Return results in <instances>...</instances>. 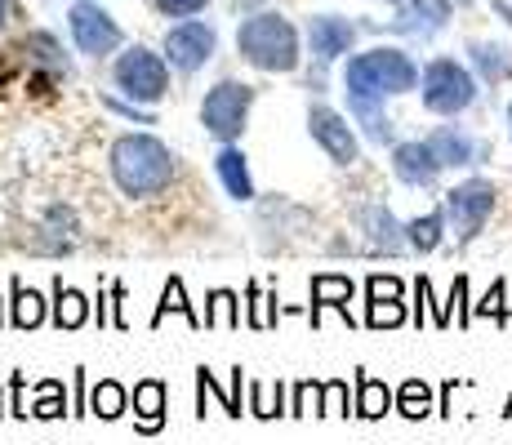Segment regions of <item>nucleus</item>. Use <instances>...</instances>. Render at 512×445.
<instances>
[{
	"label": "nucleus",
	"instance_id": "1",
	"mask_svg": "<svg viewBox=\"0 0 512 445\" xmlns=\"http://www.w3.org/2000/svg\"><path fill=\"white\" fill-rule=\"evenodd\" d=\"M423 81V72L415 67V58L401 54L392 45L366 49V54L348 58L343 67V89H348V107L374 143H392V121L383 116V98L410 94Z\"/></svg>",
	"mask_w": 512,
	"mask_h": 445
},
{
	"label": "nucleus",
	"instance_id": "2",
	"mask_svg": "<svg viewBox=\"0 0 512 445\" xmlns=\"http://www.w3.org/2000/svg\"><path fill=\"white\" fill-rule=\"evenodd\" d=\"M112 178L125 196H156L170 187L174 178V156L161 138L152 134H125L112 143Z\"/></svg>",
	"mask_w": 512,
	"mask_h": 445
},
{
	"label": "nucleus",
	"instance_id": "3",
	"mask_svg": "<svg viewBox=\"0 0 512 445\" xmlns=\"http://www.w3.org/2000/svg\"><path fill=\"white\" fill-rule=\"evenodd\" d=\"M236 49L259 72H294L299 67V32L281 14H254L236 32Z\"/></svg>",
	"mask_w": 512,
	"mask_h": 445
},
{
	"label": "nucleus",
	"instance_id": "4",
	"mask_svg": "<svg viewBox=\"0 0 512 445\" xmlns=\"http://www.w3.org/2000/svg\"><path fill=\"white\" fill-rule=\"evenodd\" d=\"M423 107L428 112H437V116H459V112H468L472 103H477V76L468 72L459 58H432L428 67H423Z\"/></svg>",
	"mask_w": 512,
	"mask_h": 445
},
{
	"label": "nucleus",
	"instance_id": "5",
	"mask_svg": "<svg viewBox=\"0 0 512 445\" xmlns=\"http://www.w3.org/2000/svg\"><path fill=\"white\" fill-rule=\"evenodd\" d=\"M116 76V89H121L130 103H161L165 94H170V63H165L161 54H152L147 45H130L121 58H116L112 67Z\"/></svg>",
	"mask_w": 512,
	"mask_h": 445
},
{
	"label": "nucleus",
	"instance_id": "6",
	"mask_svg": "<svg viewBox=\"0 0 512 445\" xmlns=\"http://www.w3.org/2000/svg\"><path fill=\"white\" fill-rule=\"evenodd\" d=\"M495 205H499V187L477 174V178H464V183L450 187L441 210H446V223H450V232H455V241H472V236L490 223Z\"/></svg>",
	"mask_w": 512,
	"mask_h": 445
},
{
	"label": "nucleus",
	"instance_id": "7",
	"mask_svg": "<svg viewBox=\"0 0 512 445\" xmlns=\"http://www.w3.org/2000/svg\"><path fill=\"white\" fill-rule=\"evenodd\" d=\"M250 103H254V89L241 85V81H219L205 94L201 103V125L205 134H214L219 143H236L245 134V116H250Z\"/></svg>",
	"mask_w": 512,
	"mask_h": 445
},
{
	"label": "nucleus",
	"instance_id": "8",
	"mask_svg": "<svg viewBox=\"0 0 512 445\" xmlns=\"http://www.w3.org/2000/svg\"><path fill=\"white\" fill-rule=\"evenodd\" d=\"M67 27H72L76 49L90 54V58H103L121 45V27H116V18L107 14L103 5H94V0H76L72 14H67Z\"/></svg>",
	"mask_w": 512,
	"mask_h": 445
},
{
	"label": "nucleus",
	"instance_id": "9",
	"mask_svg": "<svg viewBox=\"0 0 512 445\" xmlns=\"http://www.w3.org/2000/svg\"><path fill=\"white\" fill-rule=\"evenodd\" d=\"M214 45H219V36H214L210 23H179L165 32V54H170V67H179V72L205 67L214 58Z\"/></svg>",
	"mask_w": 512,
	"mask_h": 445
},
{
	"label": "nucleus",
	"instance_id": "10",
	"mask_svg": "<svg viewBox=\"0 0 512 445\" xmlns=\"http://www.w3.org/2000/svg\"><path fill=\"white\" fill-rule=\"evenodd\" d=\"M308 130L317 138L321 147H326V156L334 165H357L361 147H357V134H352V125L343 121L334 107H312L308 112Z\"/></svg>",
	"mask_w": 512,
	"mask_h": 445
},
{
	"label": "nucleus",
	"instance_id": "11",
	"mask_svg": "<svg viewBox=\"0 0 512 445\" xmlns=\"http://www.w3.org/2000/svg\"><path fill=\"white\" fill-rule=\"evenodd\" d=\"M428 147L441 161V170H464V165H477V161L490 156V147L481 143V138H472L468 130H459V125H441V130H432Z\"/></svg>",
	"mask_w": 512,
	"mask_h": 445
},
{
	"label": "nucleus",
	"instance_id": "12",
	"mask_svg": "<svg viewBox=\"0 0 512 445\" xmlns=\"http://www.w3.org/2000/svg\"><path fill=\"white\" fill-rule=\"evenodd\" d=\"M392 174L406 187H432L441 178V161L432 156L428 138H410V143L392 147Z\"/></svg>",
	"mask_w": 512,
	"mask_h": 445
},
{
	"label": "nucleus",
	"instance_id": "13",
	"mask_svg": "<svg viewBox=\"0 0 512 445\" xmlns=\"http://www.w3.org/2000/svg\"><path fill=\"white\" fill-rule=\"evenodd\" d=\"M446 23H450V0H401L397 18H392V32L428 41V36H437Z\"/></svg>",
	"mask_w": 512,
	"mask_h": 445
},
{
	"label": "nucleus",
	"instance_id": "14",
	"mask_svg": "<svg viewBox=\"0 0 512 445\" xmlns=\"http://www.w3.org/2000/svg\"><path fill=\"white\" fill-rule=\"evenodd\" d=\"M308 41H312V54H317L321 63H334V58H343L352 45H357V27L339 14H317L308 23Z\"/></svg>",
	"mask_w": 512,
	"mask_h": 445
},
{
	"label": "nucleus",
	"instance_id": "15",
	"mask_svg": "<svg viewBox=\"0 0 512 445\" xmlns=\"http://www.w3.org/2000/svg\"><path fill=\"white\" fill-rule=\"evenodd\" d=\"M357 223H361V232H366V245H370L374 254H401V250H410L406 223L392 219L388 205H366V210L357 214Z\"/></svg>",
	"mask_w": 512,
	"mask_h": 445
},
{
	"label": "nucleus",
	"instance_id": "16",
	"mask_svg": "<svg viewBox=\"0 0 512 445\" xmlns=\"http://www.w3.org/2000/svg\"><path fill=\"white\" fill-rule=\"evenodd\" d=\"M468 58L477 67V76L486 85H504L512 81V45H499V41H472L468 45Z\"/></svg>",
	"mask_w": 512,
	"mask_h": 445
},
{
	"label": "nucleus",
	"instance_id": "17",
	"mask_svg": "<svg viewBox=\"0 0 512 445\" xmlns=\"http://www.w3.org/2000/svg\"><path fill=\"white\" fill-rule=\"evenodd\" d=\"M214 174L223 178L232 201H254V178H250V165H245L241 147L236 143H223V152L214 156Z\"/></svg>",
	"mask_w": 512,
	"mask_h": 445
},
{
	"label": "nucleus",
	"instance_id": "18",
	"mask_svg": "<svg viewBox=\"0 0 512 445\" xmlns=\"http://www.w3.org/2000/svg\"><path fill=\"white\" fill-rule=\"evenodd\" d=\"M134 428H139L143 437L165 428V383L161 379H143L139 388H134Z\"/></svg>",
	"mask_w": 512,
	"mask_h": 445
},
{
	"label": "nucleus",
	"instance_id": "19",
	"mask_svg": "<svg viewBox=\"0 0 512 445\" xmlns=\"http://www.w3.org/2000/svg\"><path fill=\"white\" fill-rule=\"evenodd\" d=\"M348 299H352V281H348V276H330V272L312 276V325H321V312H326V308L343 312V321L352 325Z\"/></svg>",
	"mask_w": 512,
	"mask_h": 445
},
{
	"label": "nucleus",
	"instance_id": "20",
	"mask_svg": "<svg viewBox=\"0 0 512 445\" xmlns=\"http://www.w3.org/2000/svg\"><path fill=\"white\" fill-rule=\"evenodd\" d=\"M9 321H14V330H36L45 321V299L32 285H23V276L9 281Z\"/></svg>",
	"mask_w": 512,
	"mask_h": 445
},
{
	"label": "nucleus",
	"instance_id": "21",
	"mask_svg": "<svg viewBox=\"0 0 512 445\" xmlns=\"http://www.w3.org/2000/svg\"><path fill=\"white\" fill-rule=\"evenodd\" d=\"M397 405L388 383H379L374 374L357 370V401H352V414H361V419H383V414Z\"/></svg>",
	"mask_w": 512,
	"mask_h": 445
},
{
	"label": "nucleus",
	"instance_id": "22",
	"mask_svg": "<svg viewBox=\"0 0 512 445\" xmlns=\"http://www.w3.org/2000/svg\"><path fill=\"white\" fill-rule=\"evenodd\" d=\"M90 299H85L81 290H72V285H63V276L54 281V325L58 330H81L85 321H90Z\"/></svg>",
	"mask_w": 512,
	"mask_h": 445
},
{
	"label": "nucleus",
	"instance_id": "23",
	"mask_svg": "<svg viewBox=\"0 0 512 445\" xmlns=\"http://www.w3.org/2000/svg\"><path fill=\"white\" fill-rule=\"evenodd\" d=\"M170 312H179L187 325H192V330H205V316L192 308V303H187V290H183V281L179 276H170V281H165V290H161V303H156V312H152V325H161L165 316Z\"/></svg>",
	"mask_w": 512,
	"mask_h": 445
},
{
	"label": "nucleus",
	"instance_id": "24",
	"mask_svg": "<svg viewBox=\"0 0 512 445\" xmlns=\"http://www.w3.org/2000/svg\"><path fill=\"white\" fill-rule=\"evenodd\" d=\"M446 210H432V214H423V219H410L406 223V241H410V250H419V254H432L441 241H446Z\"/></svg>",
	"mask_w": 512,
	"mask_h": 445
},
{
	"label": "nucleus",
	"instance_id": "25",
	"mask_svg": "<svg viewBox=\"0 0 512 445\" xmlns=\"http://www.w3.org/2000/svg\"><path fill=\"white\" fill-rule=\"evenodd\" d=\"M241 374H245V370L236 365V370H232V388L223 392V388H219V379H214V374L201 365V370H196V392H201V397H219L223 410H228L232 419H241V414H245V410H241V383H245Z\"/></svg>",
	"mask_w": 512,
	"mask_h": 445
},
{
	"label": "nucleus",
	"instance_id": "26",
	"mask_svg": "<svg viewBox=\"0 0 512 445\" xmlns=\"http://www.w3.org/2000/svg\"><path fill=\"white\" fill-rule=\"evenodd\" d=\"M125 410H130V392H125L116 379H98V388L90 392V414L112 423V419H121Z\"/></svg>",
	"mask_w": 512,
	"mask_h": 445
},
{
	"label": "nucleus",
	"instance_id": "27",
	"mask_svg": "<svg viewBox=\"0 0 512 445\" xmlns=\"http://www.w3.org/2000/svg\"><path fill=\"white\" fill-rule=\"evenodd\" d=\"M432 410H437V405H432V388L423 379H406L397 388V414H406V419H428Z\"/></svg>",
	"mask_w": 512,
	"mask_h": 445
},
{
	"label": "nucleus",
	"instance_id": "28",
	"mask_svg": "<svg viewBox=\"0 0 512 445\" xmlns=\"http://www.w3.org/2000/svg\"><path fill=\"white\" fill-rule=\"evenodd\" d=\"M205 325H210V330H236V325H241V303H236L232 290H214V294H210Z\"/></svg>",
	"mask_w": 512,
	"mask_h": 445
},
{
	"label": "nucleus",
	"instance_id": "29",
	"mask_svg": "<svg viewBox=\"0 0 512 445\" xmlns=\"http://www.w3.org/2000/svg\"><path fill=\"white\" fill-rule=\"evenodd\" d=\"M285 397V383H250V414H259V419H277V414H290L281 405Z\"/></svg>",
	"mask_w": 512,
	"mask_h": 445
},
{
	"label": "nucleus",
	"instance_id": "30",
	"mask_svg": "<svg viewBox=\"0 0 512 445\" xmlns=\"http://www.w3.org/2000/svg\"><path fill=\"white\" fill-rule=\"evenodd\" d=\"M366 325L370 330H397V325H406V299H366Z\"/></svg>",
	"mask_w": 512,
	"mask_h": 445
},
{
	"label": "nucleus",
	"instance_id": "31",
	"mask_svg": "<svg viewBox=\"0 0 512 445\" xmlns=\"http://www.w3.org/2000/svg\"><path fill=\"white\" fill-rule=\"evenodd\" d=\"M63 410H67L63 383H58V379H45V383H41V397H36V405H32V414H36V419H63Z\"/></svg>",
	"mask_w": 512,
	"mask_h": 445
},
{
	"label": "nucleus",
	"instance_id": "32",
	"mask_svg": "<svg viewBox=\"0 0 512 445\" xmlns=\"http://www.w3.org/2000/svg\"><path fill=\"white\" fill-rule=\"evenodd\" d=\"M245 294H250V325L254 330H272V325H277V294H263L254 281Z\"/></svg>",
	"mask_w": 512,
	"mask_h": 445
},
{
	"label": "nucleus",
	"instance_id": "33",
	"mask_svg": "<svg viewBox=\"0 0 512 445\" xmlns=\"http://www.w3.org/2000/svg\"><path fill=\"white\" fill-rule=\"evenodd\" d=\"M321 388H326V383H317V379H308V383H294L290 414H321Z\"/></svg>",
	"mask_w": 512,
	"mask_h": 445
},
{
	"label": "nucleus",
	"instance_id": "34",
	"mask_svg": "<svg viewBox=\"0 0 512 445\" xmlns=\"http://www.w3.org/2000/svg\"><path fill=\"white\" fill-rule=\"evenodd\" d=\"M504 294H508V285H504V276H499V281L486 290V299L477 303V316H490V321L504 325V321H508V303H504Z\"/></svg>",
	"mask_w": 512,
	"mask_h": 445
},
{
	"label": "nucleus",
	"instance_id": "35",
	"mask_svg": "<svg viewBox=\"0 0 512 445\" xmlns=\"http://www.w3.org/2000/svg\"><path fill=\"white\" fill-rule=\"evenodd\" d=\"M321 414H334V419H343L348 410V383L343 379H330L326 388H321Z\"/></svg>",
	"mask_w": 512,
	"mask_h": 445
},
{
	"label": "nucleus",
	"instance_id": "36",
	"mask_svg": "<svg viewBox=\"0 0 512 445\" xmlns=\"http://www.w3.org/2000/svg\"><path fill=\"white\" fill-rule=\"evenodd\" d=\"M366 299H406V285H401L397 276H370Z\"/></svg>",
	"mask_w": 512,
	"mask_h": 445
},
{
	"label": "nucleus",
	"instance_id": "37",
	"mask_svg": "<svg viewBox=\"0 0 512 445\" xmlns=\"http://www.w3.org/2000/svg\"><path fill=\"white\" fill-rule=\"evenodd\" d=\"M205 5H210V0H156V9H161L165 18H192V14H201Z\"/></svg>",
	"mask_w": 512,
	"mask_h": 445
},
{
	"label": "nucleus",
	"instance_id": "38",
	"mask_svg": "<svg viewBox=\"0 0 512 445\" xmlns=\"http://www.w3.org/2000/svg\"><path fill=\"white\" fill-rule=\"evenodd\" d=\"M428 303H432V281H428V276H419V281H415V325H419V330L428 325Z\"/></svg>",
	"mask_w": 512,
	"mask_h": 445
},
{
	"label": "nucleus",
	"instance_id": "39",
	"mask_svg": "<svg viewBox=\"0 0 512 445\" xmlns=\"http://www.w3.org/2000/svg\"><path fill=\"white\" fill-rule=\"evenodd\" d=\"M450 303L459 308V325L472 321V308H468V276H455V285H450Z\"/></svg>",
	"mask_w": 512,
	"mask_h": 445
},
{
	"label": "nucleus",
	"instance_id": "40",
	"mask_svg": "<svg viewBox=\"0 0 512 445\" xmlns=\"http://www.w3.org/2000/svg\"><path fill=\"white\" fill-rule=\"evenodd\" d=\"M103 103H107V107H112V112L130 116V121H134V125H152V116H147V112H139V107H134V103H121V98H112V94H103Z\"/></svg>",
	"mask_w": 512,
	"mask_h": 445
},
{
	"label": "nucleus",
	"instance_id": "41",
	"mask_svg": "<svg viewBox=\"0 0 512 445\" xmlns=\"http://www.w3.org/2000/svg\"><path fill=\"white\" fill-rule=\"evenodd\" d=\"M0 27H5V0H0Z\"/></svg>",
	"mask_w": 512,
	"mask_h": 445
},
{
	"label": "nucleus",
	"instance_id": "42",
	"mask_svg": "<svg viewBox=\"0 0 512 445\" xmlns=\"http://www.w3.org/2000/svg\"><path fill=\"white\" fill-rule=\"evenodd\" d=\"M508 125H512V103H508Z\"/></svg>",
	"mask_w": 512,
	"mask_h": 445
},
{
	"label": "nucleus",
	"instance_id": "43",
	"mask_svg": "<svg viewBox=\"0 0 512 445\" xmlns=\"http://www.w3.org/2000/svg\"><path fill=\"white\" fill-rule=\"evenodd\" d=\"M504 414H512V397H508V410H504Z\"/></svg>",
	"mask_w": 512,
	"mask_h": 445
},
{
	"label": "nucleus",
	"instance_id": "44",
	"mask_svg": "<svg viewBox=\"0 0 512 445\" xmlns=\"http://www.w3.org/2000/svg\"><path fill=\"white\" fill-rule=\"evenodd\" d=\"M0 414H5V401H0Z\"/></svg>",
	"mask_w": 512,
	"mask_h": 445
},
{
	"label": "nucleus",
	"instance_id": "45",
	"mask_svg": "<svg viewBox=\"0 0 512 445\" xmlns=\"http://www.w3.org/2000/svg\"><path fill=\"white\" fill-rule=\"evenodd\" d=\"M455 5H468V0H455Z\"/></svg>",
	"mask_w": 512,
	"mask_h": 445
},
{
	"label": "nucleus",
	"instance_id": "46",
	"mask_svg": "<svg viewBox=\"0 0 512 445\" xmlns=\"http://www.w3.org/2000/svg\"><path fill=\"white\" fill-rule=\"evenodd\" d=\"M388 5H401V0H388Z\"/></svg>",
	"mask_w": 512,
	"mask_h": 445
},
{
	"label": "nucleus",
	"instance_id": "47",
	"mask_svg": "<svg viewBox=\"0 0 512 445\" xmlns=\"http://www.w3.org/2000/svg\"><path fill=\"white\" fill-rule=\"evenodd\" d=\"M0 321H5V312H0Z\"/></svg>",
	"mask_w": 512,
	"mask_h": 445
}]
</instances>
